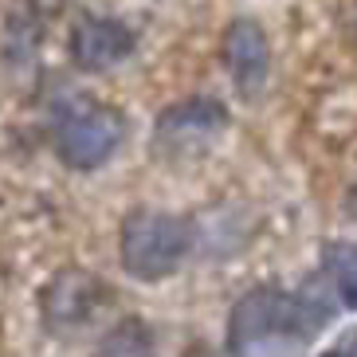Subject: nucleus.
<instances>
[{"label":"nucleus","mask_w":357,"mask_h":357,"mask_svg":"<svg viewBox=\"0 0 357 357\" xmlns=\"http://www.w3.org/2000/svg\"><path fill=\"white\" fill-rule=\"evenodd\" d=\"M137 52V32L118 16H79L67 36V55L79 71H114Z\"/></svg>","instance_id":"4"},{"label":"nucleus","mask_w":357,"mask_h":357,"mask_svg":"<svg viewBox=\"0 0 357 357\" xmlns=\"http://www.w3.org/2000/svg\"><path fill=\"white\" fill-rule=\"evenodd\" d=\"M318 275L342 310H357V240H330L318 255Z\"/></svg>","instance_id":"8"},{"label":"nucleus","mask_w":357,"mask_h":357,"mask_svg":"<svg viewBox=\"0 0 357 357\" xmlns=\"http://www.w3.org/2000/svg\"><path fill=\"white\" fill-rule=\"evenodd\" d=\"M326 322V310L298 291L252 287L228 314L231 357H294Z\"/></svg>","instance_id":"1"},{"label":"nucleus","mask_w":357,"mask_h":357,"mask_svg":"<svg viewBox=\"0 0 357 357\" xmlns=\"http://www.w3.org/2000/svg\"><path fill=\"white\" fill-rule=\"evenodd\" d=\"M220 59L228 71L231 86L240 98H259L267 79H271V40L263 32V24L252 16H236L224 28Z\"/></svg>","instance_id":"5"},{"label":"nucleus","mask_w":357,"mask_h":357,"mask_svg":"<svg viewBox=\"0 0 357 357\" xmlns=\"http://www.w3.org/2000/svg\"><path fill=\"white\" fill-rule=\"evenodd\" d=\"M98 294H102V287H98V279L91 271H59L40 294L43 322L52 326V330L83 326L86 318L95 314Z\"/></svg>","instance_id":"6"},{"label":"nucleus","mask_w":357,"mask_h":357,"mask_svg":"<svg viewBox=\"0 0 357 357\" xmlns=\"http://www.w3.org/2000/svg\"><path fill=\"white\" fill-rule=\"evenodd\" d=\"M197 231L185 216L158 208H134L118 224V263L137 283H161L189 259Z\"/></svg>","instance_id":"2"},{"label":"nucleus","mask_w":357,"mask_h":357,"mask_svg":"<svg viewBox=\"0 0 357 357\" xmlns=\"http://www.w3.org/2000/svg\"><path fill=\"white\" fill-rule=\"evenodd\" d=\"M122 137H126V122H122V114L114 106L79 98L67 110H59L52 146H55V158L63 161L67 169L95 173V169H102L118 153Z\"/></svg>","instance_id":"3"},{"label":"nucleus","mask_w":357,"mask_h":357,"mask_svg":"<svg viewBox=\"0 0 357 357\" xmlns=\"http://www.w3.org/2000/svg\"><path fill=\"white\" fill-rule=\"evenodd\" d=\"M322 357H357V330H354V334H346L342 342H334Z\"/></svg>","instance_id":"9"},{"label":"nucleus","mask_w":357,"mask_h":357,"mask_svg":"<svg viewBox=\"0 0 357 357\" xmlns=\"http://www.w3.org/2000/svg\"><path fill=\"white\" fill-rule=\"evenodd\" d=\"M224 126H228V110L216 98H185L158 118V137L165 146L181 149L189 137H208Z\"/></svg>","instance_id":"7"}]
</instances>
